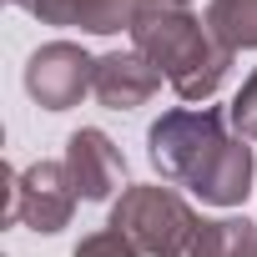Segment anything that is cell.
I'll return each instance as SVG.
<instances>
[{
  "instance_id": "obj_1",
  "label": "cell",
  "mask_w": 257,
  "mask_h": 257,
  "mask_svg": "<svg viewBox=\"0 0 257 257\" xmlns=\"http://www.w3.org/2000/svg\"><path fill=\"white\" fill-rule=\"evenodd\" d=\"M147 157L167 187H187L207 207H242L252 192V142L232 132L217 106H177L147 126Z\"/></svg>"
},
{
  "instance_id": "obj_2",
  "label": "cell",
  "mask_w": 257,
  "mask_h": 257,
  "mask_svg": "<svg viewBox=\"0 0 257 257\" xmlns=\"http://www.w3.org/2000/svg\"><path fill=\"white\" fill-rule=\"evenodd\" d=\"M111 227H121L147 257H252L257 247V222L247 217L207 222L167 182L126 187L121 202L111 207Z\"/></svg>"
},
{
  "instance_id": "obj_3",
  "label": "cell",
  "mask_w": 257,
  "mask_h": 257,
  "mask_svg": "<svg viewBox=\"0 0 257 257\" xmlns=\"http://www.w3.org/2000/svg\"><path fill=\"white\" fill-rule=\"evenodd\" d=\"M126 36H132V51H142L182 101H212L217 86L227 81L232 61H237V56L207 31V21H197L187 6L142 11L137 26L126 31Z\"/></svg>"
},
{
  "instance_id": "obj_4",
  "label": "cell",
  "mask_w": 257,
  "mask_h": 257,
  "mask_svg": "<svg viewBox=\"0 0 257 257\" xmlns=\"http://www.w3.org/2000/svg\"><path fill=\"white\" fill-rule=\"evenodd\" d=\"M6 182H11L6 222H26L31 232H46V237L61 232V227H71L81 192H76L66 162H31L26 172L6 167Z\"/></svg>"
},
{
  "instance_id": "obj_5",
  "label": "cell",
  "mask_w": 257,
  "mask_h": 257,
  "mask_svg": "<svg viewBox=\"0 0 257 257\" xmlns=\"http://www.w3.org/2000/svg\"><path fill=\"white\" fill-rule=\"evenodd\" d=\"M91 76H96V56L76 41H46L26 61V91L46 111H71L81 96H91Z\"/></svg>"
},
{
  "instance_id": "obj_6",
  "label": "cell",
  "mask_w": 257,
  "mask_h": 257,
  "mask_svg": "<svg viewBox=\"0 0 257 257\" xmlns=\"http://www.w3.org/2000/svg\"><path fill=\"white\" fill-rule=\"evenodd\" d=\"M61 162H66L81 202H111L116 192H126V157H121V147L101 132V126H81V132H71Z\"/></svg>"
},
{
  "instance_id": "obj_7",
  "label": "cell",
  "mask_w": 257,
  "mask_h": 257,
  "mask_svg": "<svg viewBox=\"0 0 257 257\" xmlns=\"http://www.w3.org/2000/svg\"><path fill=\"white\" fill-rule=\"evenodd\" d=\"M157 6H192V0H36L31 16L46 26H71V31H91V36H116L132 31L142 11Z\"/></svg>"
},
{
  "instance_id": "obj_8",
  "label": "cell",
  "mask_w": 257,
  "mask_h": 257,
  "mask_svg": "<svg viewBox=\"0 0 257 257\" xmlns=\"http://www.w3.org/2000/svg\"><path fill=\"white\" fill-rule=\"evenodd\" d=\"M162 91V71L142 56V51H111L96 56V76H91V96L106 111H137Z\"/></svg>"
},
{
  "instance_id": "obj_9",
  "label": "cell",
  "mask_w": 257,
  "mask_h": 257,
  "mask_svg": "<svg viewBox=\"0 0 257 257\" xmlns=\"http://www.w3.org/2000/svg\"><path fill=\"white\" fill-rule=\"evenodd\" d=\"M207 31L237 56L257 51V0H207Z\"/></svg>"
},
{
  "instance_id": "obj_10",
  "label": "cell",
  "mask_w": 257,
  "mask_h": 257,
  "mask_svg": "<svg viewBox=\"0 0 257 257\" xmlns=\"http://www.w3.org/2000/svg\"><path fill=\"white\" fill-rule=\"evenodd\" d=\"M71 257H147V252H142V247H137L132 237H126L121 227H111V222H106L101 232H91V237H81Z\"/></svg>"
},
{
  "instance_id": "obj_11",
  "label": "cell",
  "mask_w": 257,
  "mask_h": 257,
  "mask_svg": "<svg viewBox=\"0 0 257 257\" xmlns=\"http://www.w3.org/2000/svg\"><path fill=\"white\" fill-rule=\"evenodd\" d=\"M227 121H232V132L237 137H247V142H257V71L242 81V91L232 96V106H227Z\"/></svg>"
},
{
  "instance_id": "obj_12",
  "label": "cell",
  "mask_w": 257,
  "mask_h": 257,
  "mask_svg": "<svg viewBox=\"0 0 257 257\" xmlns=\"http://www.w3.org/2000/svg\"><path fill=\"white\" fill-rule=\"evenodd\" d=\"M11 6H21V11H31V6H36V0H11Z\"/></svg>"
},
{
  "instance_id": "obj_13",
  "label": "cell",
  "mask_w": 257,
  "mask_h": 257,
  "mask_svg": "<svg viewBox=\"0 0 257 257\" xmlns=\"http://www.w3.org/2000/svg\"><path fill=\"white\" fill-rule=\"evenodd\" d=\"M252 257H257V247H252Z\"/></svg>"
}]
</instances>
